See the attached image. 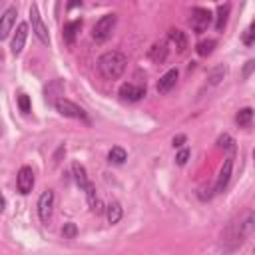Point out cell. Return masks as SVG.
<instances>
[{
  "label": "cell",
  "mask_w": 255,
  "mask_h": 255,
  "mask_svg": "<svg viewBox=\"0 0 255 255\" xmlns=\"http://www.w3.org/2000/svg\"><path fill=\"white\" fill-rule=\"evenodd\" d=\"M253 227H255V213L251 209H247V211L239 213L235 219H231L223 233V243L227 245V249H235L237 245H241L245 241V237L253 231Z\"/></svg>",
  "instance_id": "6da1fadb"
},
{
  "label": "cell",
  "mask_w": 255,
  "mask_h": 255,
  "mask_svg": "<svg viewBox=\"0 0 255 255\" xmlns=\"http://www.w3.org/2000/svg\"><path fill=\"white\" fill-rule=\"evenodd\" d=\"M126 66H128L126 54L116 52V50L106 52L98 58V70L104 80H118L126 72Z\"/></svg>",
  "instance_id": "7a4b0ae2"
},
{
  "label": "cell",
  "mask_w": 255,
  "mask_h": 255,
  "mask_svg": "<svg viewBox=\"0 0 255 255\" xmlns=\"http://www.w3.org/2000/svg\"><path fill=\"white\" fill-rule=\"evenodd\" d=\"M116 22H118V18H116V14H104L96 24H94V28H92V38L96 40V42H106L110 36H112V32H114V28H116Z\"/></svg>",
  "instance_id": "3957f363"
},
{
  "label": "cell",
  "mask_w": 255,
  "mask_h": 255,
  "mask_svg": "<svg viewBox=\"0 0 255 255\" xmlns=\"http://www.w3.org/2000/svg\"><path fill=\"white\" fill-rule=\"evenodd\" d=\"M54 108H56V112L60 114V116H64V118H72V120H82L84 124H90V118H88V114L78 106V104H74L72 100H66V98H60L56 104H54Z\"/></svg>",
  "instance_id": "277c9868"
},
{
  "label": "cell",
  "mask_w": 255,
  "mask_h": 255,
  "mask_svg": "<svg viewBox=\"0 0 255 255\" xmlns=\"http://www.w3.org/2000/svg\"><path fill=\"white\" fill-rule=\"evenodd\" d=\"M211 20H213V14H211V10H207V8H201V6H195V8H191L189 26H191V30H193L195 34H203V32L209 28Z\"/></svg>",
  "instance_id": "5b68a950"
},
{
  "label": "cell",
  "mask_w": 255,
  "mask_h": 255,
  "mask_svg": "<svg viewBox=\"0 0 255 255\" xmlns=\"http://www.w3.org/2000/svg\"><path fill=\"white\" fill-rule=\"evenodd\" d=\"M30 22H32V30H34V34L38 36V40L48 46V44H50V34H48L46 24L42 22V16H40V10H38L36 4L30 6Z\"/></svg>",
  "instance_id": "8992f818"
},
{
  "label": "cell",
  "mask_w": 255,
  "mask_h": 255,
  "mask_svg": "<svg viewBox=\"0 0 255 255\" xmlns=\"http://www.w3.org/2000/svg\"><path fill=\"white\" fill-rule=\"evenodd\" d=\"M34 171H32V167L30 165H22L20 169H18V175H16V187H18V191L22 193V195H28L30 191H32V187H34Z\"/></svg>",
  "instance_id": "52a82bcc"
},
{
  "label": "cell",
  "mask_w": 255,
  "mask_h": 255,
  "mask_svg": "<svg viewBox=\"0 0 255 255\" xmlns=\"http://www.w3.org/2000/svg\"><path fill=\"white\" fill-rule=\"evenodd\" d=\"M52 207H54V191L46 189L38 197V217L42 223H48V219L52 217Z\"/></svg>",
  "instance_id": "ba28073f"
},
{
  "label": "cell",
  "mask_w": 255,
  "mask_h": 255,
  "mask_svg": "<svg viewBox=\"0 0 255 255\" xmlns=\"http://www.w3.org/2000/svg\"><path fill=\"white\" fill-rule=\"evenodd\" d=\"M231 173H233V155H227L221 169H219V175H217V181H215V193H221L225 191V187L229 185V179H231Z\"/></svg>",
  "instance_id": "9c48e42d"
},
{
  "label": "cell",
  "mask_w": 255,
  "mask_h": 255,
  "mask_svg": "<svg viewBox=\"0 0 255 255\" xmlns=\"http://www.w3.org/2000/svg\"><path fill=\"white\" fill-rule=\"evenodd\" d=\"M26 38H28V24L26 22H20L14 36H12V42H10V50L14 56H20L22 50H24V44H26Z\"/></svg>",
  "instance_id": "30bf717a"
},
{
  "label": "cell",
  "mask_w": 255,
  "mask_h": 255,
  "mask_svg": "<svg viewBox=\"0 0 255 255\" xmlns=\"http://www.w3.org/2000/svg\"><path fill=\"white\" fill-rule=\"evenodd\" d=\"M120 98L122 100H128V102H137V100H141L143 96H145V86H137V84H131V82H128V84H122L120 86Z\"/></svg>",
  "instance_id": "8fae6325"
},
{
  "label": "cell",
  "mask_w": 255,
  "mask_h": 255,
  "mask_svg": "<svg viewBox=\"0 0 255 255\" xmlns=\"http://www.w3.org/2000/svg\"><path fill=\"white\" fill-rule=\"evenodd\" d=\"M16 6H8L6 10H4V14H2V22H0V40H6L8 38V34H10V30H12V26H14V22H16Z\"/></svg>",
  "instance_id": "7c38bea8"
},
{
  "label": "cell",
  "mask_w": 255,
  "mask_h": 255,
  "mask_svg": "<svg viewBox=\"0 0 255 255\" xmlns=\"http://www.w3.org/2000/svg\"><path fill=\"white\" fill-rule=\"evenodd\" d=\"M177 76H179V72H177L175 68L167 70V72L159 78V82H157V86H155L157 94H167V92H171V88L177 84Z\"/></svg>",
  "instance_id": "4fadbf2b"
},
{
  "label": "cell",
  "mask_w": 255,
  "mask_h": 255,
  "mask_svg": "<svg viewBox=\"0 0 255 255\" xmlns=\"http://www.w3.org/2000/svg\"><path fill=\"white\" fill-rule=\"evenodd\" d=\"M167 54H169L167 42H155V44L149 48V52H147V56H149V60H151L153 64H161V62H165Z\"/></svg>",
  "instance_id": "5bb4252c"
},
{
  "label": "cell",
  "mask_w": 255,
  "mask_h": 255,
  "mask_svg": "<svg viewBox=\"0 0 255 255\" xmlns=\"http://www.w3.org/2000/svg\"><path fill=\"white\" fill-rule=\"evenodd\" d=\"M80 30H82V20H80V18H78V20H72V22H66V24H64V30H62L64 42L74 44V40H76V36H78Z\"/></svg>",
  "instance_id": "9a60e30c"
},
{
  "label": "cell",
  "mask_w": 255,
  "mask_h": 255,
  "mask_svg": "<svg viewBox=\"0 0 255 255\" xmlns=\"http://www.w3.org/2000/svg\"><path fill=\"white\" fill-rule=\"evenodd\" d=\"M167 42L173 44L177 48V52H185V48H187V36H185V32H181L177 28H171L167 32Z\"/></svg>",
  "instance_id": "2e32d148"
},
{
  "label": "cell",
  "mask_w": 255,
  "mask_h": 255,
  "mask_svg": "<svg viewBox=\"0 0 255 255\" xmlns=\"http://www.w3.org/2000/svg\"><path fill=\"white\" fill-rule=\"evenodd\" d=\"M72 173H74V179H76V183L80 185V189H86L92 181L88 179V173H86V167L80 163V161H74L72 163Z\"/></svg>",
  "instance_id": "e0dca14e"
},
{
  "label": "cell",
  "mask_w": 255,
  "mask_h": 255,
  "mask_svg": "<svg viewBox=\"0 0 255 255\" xmlns=\"http://www.w3.org/2000/svg\"><path fill=\"white\" fill-rule=\"evenodd\" d=\"M62 90H64V86H62V82L60 80H54V82H50V86H46V90H44V94H46V100L50 102V104H56L62 96Z\"/></svg>",
  "instance_id": "ac0fdd59"
},
{
  "label": "cell",
  "mask_w": 255,
  "mask_h": 255,
  "mask_svg": "<svg viewBox=\"0 0 255 255\" xmlns=\"http://www.w3.org/2000/svg\"><path fill=\"white\" fill-rule=\"evenodd\" d=\"M122 215H124V207L120 205V201H112V203L106 207V217H108V223H112V225L120 223Z\"/></svg>",
  "instance_id": "d6986e66"
},
{
  "label": "cell",
  "mask_w": 255,
  "mask_h": 255,
  "mask_svg": "<svg viewBox=\"0 0 255 255\" xmlns=\"http://www.w3.org/2000/svg\"><path fill=\"white\" fill-rule=\"evenodd\" d=\"M253 118H255V112L251 108H241L237 112V116H235V122H237L239 128H247V126H251Z\"/></svg>",
  "instance_id": "ffe728a7"
},
{
  "label": "cell",
  "mask_w": 255,
  "mask_h": 255,
  "mask_svg": "<svg viewBox=\"0 0 255 255\" xmlns=\"http://www.w3.org/2000/svg\"><path fill=\"white\" fill-rule=\"evenodd\" d=\"M229 12H231V4H221L217 6V20H215V28L221 32L227 24V18H229Z\"/></svg>",
  "instance_id": "44dd1931"
},
{
  "label": "cell",
  "mask_w": 255,
  "mask_h": 255,
  "mask_svg": "<svg viewBox=\"0 0 255 255\" xmlns=\"http://www.w3.org/2000/svg\"><path fill=\"white\" fill-rule=\"evenodd\" d=\"M225 74H227V68H225L223 64H217L215 68L209 70V74H207V82H209L211 86H217V84L225 78Z\"/></svg>",
  "instance_id": "7402d4cb"
},
{
  "label": "cell",
  "mask_w": 255,
  "mask_h": 255,
  "mask_svg": "<svg viewBox=\"0 0 255 255\" xmlns=\"http://www.w3.org/2000/svg\"><path fill=\"white\" fill-rule=\"evenodd\" d=\"M217 46V42L213 40V38H207V40H201V42H197V46H195V50H197V54L201 56V58H205V56H209L211 52H213V48Z\"/></svg>",
  "instance_id": "603a6c76"
},
{
  "label": "cell",
  "mask_w": 255,
  "mask_h": 255,
  "mask_svg": "<svg viewBox=\"0 0 255 255\" xmlns=\"http://www.w3.org/2000/svg\"><path fill=\"white\" fill-rule=\"evenodd\" d=\"M128 159V153H126V149L124 147H120V145H114L112 149H110V153H108V161H112V163H124Z\"/></svg>",
  "instance_id": "cb8c5ba5"
},
{
  "label": "cell",
  "mask_w": 255,
  "mask_h": 255,
  "mask_svg": "<svg viewBox=\"0 0 255 255\" xmlns=\"http://www.w3.org/2000/svg\"><path fill=\"white\" fill-rule=\"evenodd\" d=\"M241 40H243V44H245V46H251V44L255 42V20H253V22L249 24V28L243 32Z\"/></svg>",
  "instance_id": "d4e9b609"
},
{
  "label": "cell",
  "mask_w": 255,
  "mask_h": 255,
  "mask_svg": "<svg viewBox=\"0 0 255 255\" xmlns=\"http://www.w3.org/2000/svg\"><path fill=\"white\" fill-rule=\"evenodd\" d=\"M18 108H20L22 114H30L32 104H30V98L26 94H18Z\"/></svg>",
  "instance_id": "484cf974"
},
{
  "label": "cell",
  "mask_w": 255,
  "mask_h": 255,
  "mask_svg": "<svg viewBox=\"0 0 255 255\" xmlns=\"http://www.w3.org/2000/svg\"><path fill=\"white\" fill-rule=\"evenodd\" d=\"M62 235H64L66 239H74V237L78 235V227H76V223H72V221L64 223V227H62Z\"/></svg>",
  "instance_id": "4316f807"
},
{
  "label": "cell",
  "mask_w": 255,
  "mask_h": 255,
  "mask_svg": "<svg viewBox=\"0 0 255 255\" xmlns=\"http://www.w3.org/2000/svg\"><path fill=\"white\" fill-rule=\"evenodd\" d=\"M217 145L223 147V149H233V147H235V145H233V137H231L229 133L219 135V137H217Z\"/></svg>",
  "instance_id": "83f0119b"
},
{
  "label": "cell",
  "mask_w": 255,
  "mask_h": 255,
  "mask_svg": "<svg viewBox=\"0 0 255 255\" xmlns=\"http://www.w3.org/2000/svg\"><path fill=\"white\" fill-rule=\"evenodd\" d=\"M189 159V147H181L177 153H175V163L177 165H185Z\"/></svg>",
  "instance_id": "f1b7e54d"
},
{
  "label": "cell",
  "mask_w": 255,
  "mask_h": 255,
  "mask_svg": "<svg viewBox=\"0 0 255 255\" xmlns=\"http://www.w3.org/2000/svg\"><path fill=\"white\" fill-rule=\"evenodd\" d=\"M185 139H187V137H185L183 133H179V135H175V137L171 139V145H173V147H179V149H181V147H183V143H185Z\"/></svg>",
  "instance_id": "f546056e"
},
{
  "label": "cell",
  "mask_w": 255,
  "mask_h": 255,
  "mask_svg": "<svg viewBox=\"0 0 255 255\" xmlns=\"http://www.w3.org/2000/svg\"><path fill=\"white\" fill-rule=\"evenodd\" d=\"M255 70V60H249L245 62V68H243V78H249V74Z\"/></svg>",
  "instance_id": "4dcf8cb0"
},
{
  "label": "cell",
  "mask_w": 255,
  "mask_h": 255,
  "mask_svg": "<svg viewBox=\"0 0 255 255\" xmlns=\"http://www.w3.org/2000/svg\"><path fill=\"white\" fill-rule=\"evenodd\" d=\"M253 161H255V147H253Z\"/></svg>",
  "instance_id": "1f68e13d"
}]
</instances>
